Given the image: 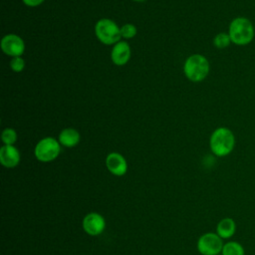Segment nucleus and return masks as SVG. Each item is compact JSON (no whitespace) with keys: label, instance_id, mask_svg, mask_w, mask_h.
Here are the masks:
<instances>
[{"label":"nucleus","instance_id":"ddd939ff","mask_svg":"<svg viewBox=\"0 0 255 255\" xmlns=\"http://www.w3.org/2000/svg\"><path fill=\"white\" fill-rule=\"evenodd\" d=\"M236 232V223L230 217L222 218L216 225V233L222 239L231 238Z\"/></svg>","mask_w":255,"mask_h":255},{"label":"nucleus","instance_id":"f8f14e48","mask_svg":"<svg viewBox=\"0 0 255 255\" xmlns=\"http://www.w3.org/2000/svg\"><path fill=\"white\" fill-rule=\"evenodd\" d=\"M58 140L62 146L69 148L75 147L81 140V134L79 130L74 128H66L60 131Z\"/></svg>","mask_w":255,"mask_h":255},{"label":"nucleus","instance_id":"423d86ee","mask_svg":"<svg viewBox=\"0 0 255 255\" xmlns=\"http://www.w3.org/2000/svg\"><path fill=\"white\" fill-rule=\"evenodd\" d=\"M223 239L216 232L202 234L196 243L198 252L201 255H218L223 248Z\"/></svg>","mask_w":255,"mask_h":255},{"label":"nucleus","instance_id":"20e7f679","mask_svg":"<svg viewBox=\"0 0 255 255\" xmlns=\"http://www.w3.org/2000/svg\"><path fill=\"white\" fill-rule=\"evenodd\" d=\"M95 35L102 44L114 46L121 41V27L110 18H102L95 24Z\"/></svg>","mask_w":255,"mask_h":255},{"label":"nucleus","instance_id":"f3484780","mask_svg":"<svg viewBox=\"0 0 255 255\" xmlns=\"http://www.w3.org/2000/svg\"><path fill=\"white\" fill-rule=\"evenodd\" d=\"M136 33H137L136 26L132 23H126L121 27L122 38H124L126 40L132 39L136 35Z\"/></svg>","mask_w":255,"mask_h":255},{"label":"nucleus","instance_id":"4468645a","mask_svg":"<svg viewBox=\"0 0 255 255\" xmlns=\"http://www.w3.org/2000/svg\"><path fill=\"white\" fill-rule=\"evenodd\" d=\"M221 255H245V250L239 242L228 241L224 243Z\"/></svg>","mask_w":255,"mask_h":255},{"label":"nucleus","instance_id":"9d476101","mask_svg":"<svg viewBox=\"0 0 255 255\" xmlns=\"http://www.w3.org/2000/svg\"><path fill=\"white\" fill-rule=\"evenodd\" d=\"M130 56L131 50L126 41L121 40L112 48L111 60L116 66H125L129 61Z\"/></svg>","mask_w":255,"mask_h":255},{"label":"nucleus","instance_id":"f257e3e1","mask_svg":"<svg viewBox=\"0 0 255 255\" xmlns=\"http://www.w3.org/2000/svg\"><path fill=\"white\" fill-rule=\"evenodd\" d=\"M209 147L214 155L218 157L227 156L235 147V135L233 131L226 127L215 128L209 138Z\"/></svg>","mask_w":255,"mask_h":255},{"label":"nucleus","instance_id":"dca6fc26","mask_svg":"<svg viewBox=\"0 0 255 255\" xmlns=\"http://www.w3.org/2000/svg\"><path fill=\"white\" fill-rule=\"evenodd\" d=\"M231 44V39L228 35V33L220 32L215 35L213 38V45L217 49H225Z\"/></svg>","mask_w":255,"mask_h":255},{"label":"nucleus","instance_id":"6ab92c4d","mask_svg":"<svg viewBox=\"0 0 255 255\" xmlns=\"http://www.w3.org/2000/svg\"><path fill=\"white\" fill-rule=\"evenodd\" d=\"M45 0H22L23 4L28 7H37L40 6Z\"/></svg>","mask_w":255,"mask_h":255},{"label":"nucleus","instance_id":"6e6552de","mask_svg":"<svg viewBox=\"0 0 255 255\" xmlns=\"http://www.w3.org/2000/svg\"><path fill=\"white\" fill-rule=\"evenodd\" d=\"M83 229L91 236L102 234L106 228V220L104 216L98 212H90L83 219Z\"/></svg>","mask_w":255,"mask_h":255},{"label":"nucleus","instance_id":"a211bd4d","mask_svg":"<svg viewBox=\"0 0 255 255\" xmlns=\"http://www.w3.org/2000/svg\"><path fill=\"white\" fill-rule=\"evenodd\" d=\"M9 65H10V68L13 72L20 73L25 68V60L22 58V56L21 57H14V58H11Z\"/></svg>","mask_w":255,"mask_h":255},{"label":"nucleus","instance_id":"39448f33","mask_svg":"<svg viewBox=\"0 0 255 255\" xmlns=\"http://www.w3.org/2000/svg\"><path fill=\"white\" fill-rule=\"evenodd\" d=\"M61 144L58 139L53 136L41 138L35 145V157L41 162H51L55 160L61 152Z\"/></svg>","mask_w":255,"mask_h":255},{"label":"nucleus","instance_id":"f03ea898","mask_svg":"<svg viewBox=\"0 0 255 255\" xmlns=\"http://www.w3.org/2000/svg\"><path fill=\"white\" fill-rule=\"evenodd\" d=\"M228 35L231 39V43L237 46H246L254 39V25L251 20L246 17H236L232 19L229 24Z\"/></svg>","mask_w":255,"mask_h":255},{"label":"nucleus","instance_id":"9b49d317","mask_svg":"<svg viewBox=\"0 0 255 255\" xmlns=\"http://www.w3.org/2000/svg\"><path fill=\"white\" fill-rule=\"evenodd\" d=\"M21 160L19 149L15 145L3 144L0 148V162L6 168L16 167Z\"/></svg>","mask_w":255,"mask_h":255},{"label":"nucleus","instance_id":"aec40b11","mask_svg":"<svg viewBox=\"0 0 255 255\" xmlns=\"http://www.w3.org/2000/svg\"><path fill=\"white\" fill-rule=\"evenodd\" d=\"M132 1H135V2H143L145 0H132Z\"/></svg>","mask_w":255,"mask_h":255},{"label":"nucleus","instance_id":"0eeeda50","mask_svg":"<svg viewBox=\"0 0 255 255\" xmlns=\"http://www.w3.org/2000/svg\"><path fill=\"white\" fill-rule=\"evenodd\" d=\"M0 47L2 52L11 58L21 57L26 48L23 38L14 33L4 35L1 39Z\"/></svg>","mask_w":255,"mask_h":255},{"label":"nucleus","instance_id":"2eb2a0df","mask_svg":"<svg viewBox=\"0 0 255 255\" xmlns=\"http://www.w3.org/2000/svg\"><path fill=\"white\" fill-rule=\"evenodd\" d=\"M17 138V131L13 128H6L1 132V140L5 145H14Z\"/></svg>","mask_w":255,"mask_h":255},{"label":"nucleus","instance_id":"1a4fd4ad","mask_svg":"<svg viewBox=\"0 0 255 255\" xmlns=\"http://www.w3.org/2000/svg\"><path fill=\"white\" fill-rule=\"evenodd\" d=\"M106 166L108 170L116 175L123 176L128 171V162L123 154L117 151L110 152L106 157Z\"/></svg>","mask_w":255,"mask_h":255},{"label":"nucleus","instance_id":"7ed1b4c3","mask_svg":"<svg viewBox=\"0 0 255 255\" xmlns=\"http://www.w3.org/2000/svg\"><path fill=\"white\" fill-rule=\"evenodd\" d=\"M210 71L208 59L201 54H193L186 58L183 64V73L192 83H199L206 79Z\"/></svg>","mask_w":255,"mask_h":255}]
</instances>
